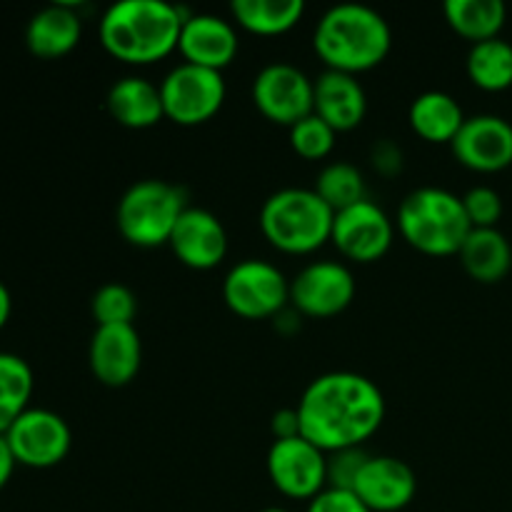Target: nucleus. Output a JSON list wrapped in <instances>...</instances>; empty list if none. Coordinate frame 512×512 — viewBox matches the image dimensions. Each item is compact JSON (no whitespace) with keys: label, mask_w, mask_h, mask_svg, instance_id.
<instances>
[{"label":"nucleus","mask_w":512,"mask_h":512,"mask_svg":"<svg viewBox=\"0 0 512 512\" xmlns=\"http://www.w3.org/2000/svg\"><path fill=\"white\" fill-rule=\"evenodd\" d=\"M468 78L478 88L498 93L512 85V43L505 38H490L473 43L465 60Z\"/></svg>","instance_id":"nucleus-26"},{"label":"nucleus","mask_w":512,"mask_h":512,"mask_svg":"<svg viewBox=\"0 0 512 512\" xmlns=\"http://www.w3.org/2000/svg\"><path fill=\"white\" fill-rule=\"evenodd\" d=\"M35 378L28 360L15 353H0V435L30 408Z\"/></svg>","instance_id":"nucleus-27"},{"label":"nucleus","mask_w":512,"mask_h":512,"mask_svg":"<svg viewBox=\"0 0 512 512\" xmlns=\"http://www.w3.org/2000/svg\"><path fill=\"white\" fill-rule=\"evenodd\" d=\"M300 435L323 453L363 448L385 420L383 390L350 370L318 375L298 400Z\"/></svg>","instance_id":"nucleus-1"},{"label":"nucleus","mask_w":512,"mask_h":512,"mask_svg":"<svg viewBox=\"0 0 512 512\" xmlns=\"http://www.w3.org/2000/svg\"><path fill=\"white\" fill-rule=\"evenodd\" d=\"M288 130H290V148L305 160L328 158L335 148V138H338V133H335V130L315 113L305 115L303 120L290 125Z\"/></svg>","instance_id":"nucleus-30"},{"label":"nucleus","mask_w":512,"mask_h":512,"mask_svg":"<svg viewBox=\"0 0 512 512\" xmlns=\"http://www.w3.org/2000/svg\"><path fill=\"white\" fill-rule=\"evenodd\" d=\"M270 430H273L275 440H288L298 438L300 435V418L298 408H280L270 418Z\"/></svg>","instance_id":"nucleus-35"},{"label":"nucleus","mask_w":512,"mask_h":512,"mask_svg":"<svg viewBox=\"0 0 512 512\" xmlns=\"http://www.w3.org/2000/svg\"><path fill=\"white\" fill-rule=\"evenodd\" d=\"M15 468H18V463H15V458H13V450H10L5 435H0V490L10 483Z\"/></svg>","instance_id":"nucleus-36"},{"label":"nucleus","mask_w":512,"mask_h":512,"mask_svg":"<svg viewBox=\"0 0 512 512\" xmlns=\"http://www.w3.org/2000/svg\"><path fill=\"white\" fill-rule=\"evenodd\" d=\"M370 160H373V168L378 170L383 178H393L403 170V150L400 145H395L393 140H380V143L373 145L370 150Z\"/></svg>","instance_id":"nucleus-34"},{"label":"nucleus","mask_w":512,"mask_h":512,"mask_svg":"<svg viewBox=\"0 0 512 512\" xmlns=\"http://www.w3.org/2000/svg\"><path fill=\"white\" fill-rule=\"evenodd\" d=\"M393 240L395 223L370 198L335 213L330 243L353 263H375L388 253Z\"/></svg>","instance_id":"nucleus-12"},{"label":"nucleus","mask_w":512,"mask_h":512,"mask_svg":"<svg viewBox=\"0 0 512 512\" xmlns=\"http://www.w3.org/2000/svg\"><path fill=\"white\" fill-rule=\"evenodd\" d=\"M470 230L463 198L445 188L425 185L410 190L398 208V233L425 255H458Z\"/></svg>","instance_id":"nucleus-4"},{"label":"nucleus","mask_w":512,"mask_h":512,"mask_svg":"<svg viewBox=\"0 0 512 512\" xmlns=\"http://www.w3.org/2000/svg\"><path fill=\"white\" fill-rule=\"evenodd\" d=\"M355 298V278L338 260H315L290 280V305L308 318H333Z\"/></svg>","instance_id":"nucleus-13"},{"label":"nucleus","mask_w":512,"mask_h":512,"mask_svg":"<svg viewBox=\"0 0 512 512\" xmlns=\"http://www.w3.org/2000/svg\"><path fill=\"white\" fill-rule=\"evenodd\" d=\"M313 78L298 65L275 60L263 65L253 78V103L278 125H295L313 113Z\"/></svg>","instance_id":"nucleus-11"},{"label":"nucleus","mask_w":512,"mask_h":512,"mask_svg":"<svg viewBox=\"0 0 512 512\" xmlns=\"http://www.w3.org/2000/svg\"><path fill=\"white\" fill-rule=\"evenodd\" d=\"M305 512H370L360 503L358 495L353 490H335L325 488L318 498H313L308 503Z\"/></svg>","instance_id":"nucleus-33"},{"label":"nucleus","mask_w":512,"mask_h":512,"mask_svg":"<svg viewBox=\"0 0 512 512\" xmlns=\"http://www.w3.org/2000/svg\"><path fill=\"white\" fill-rule=\"evenodd\" d=\"M10 313H13V295H10L8 285L0 280V330L8 325L10 320Z\"/></svg>","instance_id":"nucleus-37"},{"label":"nucleus","mask_w":512,"mask_h":512,"mask_svg":"<svg viewBox=\"0 0 512 512\" xmlns=\"http://www.w3.org/2000/svg\"><path fill=\"white\" fill-rule=\"evenodd\" d=\"M83 35V20L73 5L53 3L40 8L25 28V45L40 60H55L75 50Z\"/></svg>","instance_id":"nucleus-20"},{"label":"nucleus","mask_w":512,"mask_h":512,"mask_svg":"<svg viewBox=\"0 0 512 512\" xmlns=\"http://www.w3.org/2000/svg\"><path fill=\"white\" fill-rule=\"evenodd\" d=\"M185 210L188 203L183 188L168 180L145 178L120 195L115 225L135 248H158L170 243V235Z\"/></svg>","instance_id":"nucleus-6"},{"label":"nucleus","mask_w":512,"mask_h":512,"mask_svg":"<svg viewBox=\"0 0 512 512\" xmlns=\"http://www.w3.org/2000/svg\"><path fill=\"white\" fill-rule=\"evenodd\" d=\"M95 328L98 325H133L138 315V298L133 290L123 283L100 285L90 300Z\"/></svg>","instance_id":"nucleus-29"},{"label":"nucleus","mask_w":512,"mask_h":512,"mask_svg":"<svg viewBox=\"0 0 512 512\" xmlns=\"http://www.w3.org/2000/svg\"><path fill=\"white\" fill-rule=\"evenodd\" d=\"M223 300L240 318H275L290 303V280L268 260L245 258L225 275Z\"/></svg>","instance_id":"nucleus-7"},{"label":"nucleus","mask_w":512,"mask_h":512,"mask_svg":"<svg viewBox=\"0 0 512 512\" xmlns=\"http://www.w3.org/2000/svg\"><path fill=\"white\" fill-rule=\"evenodd\" d=\"M268 478L285 498L310 503L328 488V453L303 435L273 440L268 450Z\"/></svg>","instance_id":"nucleus-9"},{"label":"nucleus","mask_w":512,"mask_h":512,"mask_svg":"<svg viewBox=\"0 0 512 512\" xmlns=\"http://www.w3.org/2000/svg\"><path fill=\"white\" fill-rule=\"evenodd\" d=\"M393 30L380 10L365 3H338L315 23L313 48L328 70L358 75L383 63Z\"/></svg>","instance_id":"nucleus-3"},{"label":"nucleus","mask_w":512,"mask_h":512,"mask_svg":"<svg viewBox=\"0 0 512 512\" xmlns=\"http://www.w3.org/2000/svg\"><path fill=\"white\" fill-rule=\"evenodd\" d=\"M370 455L363 448H348L328 453V488L353 490L360 470Z\"/></svg>","instance_id":"nucleus-32"},{"label":"nucleus","mask_w":512,"mask_h":512,"mask_svg":"<svg viewBox=\"0 0 512 512\" xmlns=\"http://www.w3.org/2000/svg\"><path fill=\"white\" fill-rule=\"evenodd\" d=\"M465 273L478 283H500L512 268V245L498 228H473L458 250Z\"/></svg>","instance_id":"nucleus-22"},{"label":"nucleus","mask_w":512,"mask_h":512,"mask_svg":"<svg viewBox=\"0 0 512 512\" xmlns=\"http://www.w3.org/2000/svg\"><path fill=\"white\" fill-rule=\"evenodd\" d=\"M450 148L465 168L478 173H498L512 165V123L503 115L493 113L470 115Z\"/></svg>","instance_id":"nucleus-14"},{"label":"nucleus","mask_w":512,"mask_h":512,"mask_svg":"<svg viewBox=\"0 0 512 512\" xmlns=\"http://www.w3.org/2000/svg\"><path fill=\"white\" fill-rule=\"evenodd\" d=\"M225 80L220 70L178 63L160 80L165 118L178 125H200L213 118L225 103Z\"/></svg>","instance_id":"nucleus-8"},{"label":"nucleus","mask_w":512,"mask_h":512,"mask_svg":"<svg viewBox=\"0 0 512 512\" xmlns=\"http://www.w3.org/2000/svg\"><path fill=\"white\" fill-rule=\"evenodd\" d=\"M443 13L450 28L473 43L498 38L508 18L503 0H448Z\"/></svg>","instance_id":"nucleus-24"},{"label":"nucleus","mask_w":512,"mask_h":512,"mask_svg":"<svg viewBox=\"0 0 512 512\" xmlns=\"http://www.w3.org/2000/svg\"><path fill=\"white\" fill-rule=\"evenodd\" d=\"M260 512H290V510H285V508H265V510H260Z\"/></svg>","instance_id":"nucleus-38"},{"label":"nucleus","mask_w":512,"mask_h":512,"mask_svg":"<svg viewBox=\"0 0 512 512\" xmlns=\"http://www.w3.org/2000/svg\"><path fill=\"white\" fill-rule=\"evenodd\" d=\"M15 463L48 470L63 463L73 445V433L63 415L48 408H28L5 433Z\"/></svg>","instance_id":"nucleus-10"},{"label":"nucleus","mask_w":512,"mask_h":512,"mask_svg":"<svg viewBox=\"0 0 512 512\" xmlns=\"http://www.w3.org/2000/svg\"><path fill=\"white\" fill-rule=\"evenodd\" d=\"M110 118L130 130H145L158 125L165 118L160 85L140 75H125L115 80L105 98Z\"/></svg>","instance_id":"nucleus-21"},{"label":"nucleus","mask_w":512,"mask_h":512,"mask_svg":"<svg viewBox=\"0 0 512 512\" xmlns=\"http://www.w3.org/2000/svg\"><path fill=\"white\" fill-rule=\"evenodd\" d=\"M168 245L175 258L188 268L210 270L223 263V258L228 255V233L218 215L188 205V210L180 215Z\"/></svg>","instance_id":"nucleus-18"},{"label":"nucleus","mask_w":512,"mask_h":512,"mask_svg":"<svg viewBox=\"0 0 512 512\" xmlns=\"http://www.w3.org/2000/svg\"><path fill=\"white\" fill-rule=\"evenodd\" d=\"M463 208L473 228H498L503 218V198L490 185H475L463 195Z\"/></svg>","instance_id":"nucleus-31"},{"label":"nucleus","mask_w":512,"mask_h":512,"mask_svg":"<svg viewBox=\"0 0 512 512\" xmlns=\"http://www.w3.org/2000/svg\"><path fill=\"white\" fill-rule=\"evenodd\" d=\"M353 493L370 512H398L418 493L415 470L393 455H370L353 485Z\"/></svg>","instance_id":"nucleus-16"},{"label":"nucleus","mask_w":512,"mask_h":512,"mask_svg":"<svg viewBox=\"0 0 512 512\" xmlns=\"http://www.w3.org/2000/svg\"><path fill=\"white\" fill-rule=\"evenodd\" d=\"M313 88V113L335 133H348L365 120L368 95L355 75L325 68L313 80Z\"/></svg>","instance_id":"nucleus-19"},{"label":"nucleus","mask_w":512,"mask_h":512,"mask_svg":"<svg viewBox=\"0 0 512 512\" xmlns=\"http://www.w3.org/2000/svg\"><path fill=\"white\" fill-rule=\"evenodd\" d=\"M313 190L328 203L333 213H340V210L368 198L363 173H360L358 165L348 163V160H333V163L325 165L315 178Z\"/></svg>","instance_id":"nucleus-28"},{"label":"nucleus","mask_w":512,"mask_h":512,"mask_svg":"<svg viewBox=\"0 0 512 512\" xmlns=\"http://www.w3.org/2000/svg\"><path fill=\"white\" fill-rule=\"evenodd\" d=\"M238 48V30L230 20L213 13L185 15L178 40V50L185 63L223 73V68H228L235 60Z\"/></svg>","instance_id":"nucleus-17"},{"label":"nucleus","mask_w":512,"mask_h":512,"mask_svg":"<svg viewBox=\"0 0 512 512\" xmlns=\"http://www.w3.org/2000/svg\"><path fill=\"white\" fill-rule=\"evenodd\" d=\"M408 123L428 143H453L463 128L465 113L458 100L443 90H425L410 103Z\"/></svg>","instance_id":"nucleus-23"},{"label":"nucleus","mask_w":512,"mask_h":512,"mask_svg":"<svg viewBox=\"0 0 512 512\" xmlns=\"http://www.w3.org/2000/svg\"><path fill=\"white\" fill-rule=\"evenodd\" d=\"M88 363L95 380L108 388L133 383L143 365V340L135 325H98L90 338Z\"/></svg>","instance_id":"nucleus-15"},{"label":"nucleus","mask_w":512,"mask_h":512,"mask_svg":"<svg viewBox=\"0 0 512 512\" xmlns=\"http://www.w3.org/2000/svg\"><path fill=\"white\" fill-rule=\"evenodd\" d=\"M335 213L313 188H280L260 208V230L273 248L305 255L323 248Z\"/></svg>","instance_id":"nucleus-5"},{"label":"nucleus","mask_w":512,"mask_h":512,"mask_svg":"<svg viewBox=\"0 0 512 512\" xmlns=\"http://www.w3.org/2000/svg\"><path fill=\"white\" fill-rule=\"evenodd\" d=\"M235 23L258 35L288 33L305 15L303 0H233Z\"/></svg>","instance_id":"nucleus-25"},{"label":"nucleus","mask_w":512,"mask_h":512,"mask_svg":"<svg viewBox=\"0 0 512 512\" xmlns=\"http://www.w3.org/2000/svg\"><path fill=\"white\" fill-rule=\"evenodd\" d=\"M185 13L168 0H118L103 13L98 35L113 58L150 65L178 50Z\"/></svg>","instance_id":"nucleus-2"}]
</instances>
